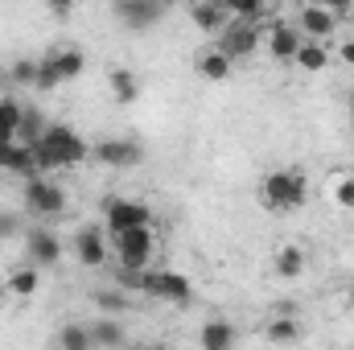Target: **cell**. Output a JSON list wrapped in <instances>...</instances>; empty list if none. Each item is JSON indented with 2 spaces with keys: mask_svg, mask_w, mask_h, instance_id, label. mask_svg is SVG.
Wrapping results in <instances>:
<instances>
[{
  "mask_svg": "<svg viewBox=\"0 0 354 350\" xmlns=\"http://www.w3.org/2000/svg\"><path fill=\"white\" fill-rule=\"evenodd\" d=\"M33 149V161H37V174L46 177L50 169H66V165H83L87 161V140L75 132V128H66V124H50L46 128V136L37 140V145H29Z\"/></svg>",
  "mask_w": 354,
  "mask_h": 350,
  "instance_id": "obj_1",
  "label": "cell"
},
{
  "mask_svg": "<svg viewBox=\"0 0 354 350\" xmlns=\"http://www.w3.org/2000/svg\"><path fill=\"white\" fill-rule=\"evenodd\" d=\"M305 198H309V181L301 169H276V174L264 177V185H260V202H264L268 210H297V206H305Z\"/></svg>",
  "mask_w": 354,
  "mask_h": 350,
  "instance_id": "obj_2",
  "label": "cell"
},
{
  "mask_svg": "<svg viewBox=\"0 0 354 350\" xmlns=\"http://www.w3.org/2000/svg\"><path fill=\"white\" fill-rule=\"evenodd\" d=\"M115 243V256H120V272H145L153 256H157V235L153 227H136V231H124L111 239Z\"/></svg>",
  "mask_w": 354,
  "mask_h": 350,
  "instance_id": "obj_3",
  "label": "cell"
},
{
  "mask_svg": "<svg viewBox=\"0 0 354 350\" xmlns=\"http://www.w3.org/2000/svg\"><path fill=\"white\" fill-rule=\"evenodd\" d=\"M25 210L37 219H58L66 210V190L50 177H33L25 181Z\"/></svg>",
  "mask_w": 354,
  "mask_h": 350,
  "instance_id": "obj_4",
  "label": "cell"
},
{
  "mask_svg": "<svg viewBox=\"0 0 354 350\" xmlns=\"http://www.w3.org/2000/svg\"><path fill=\"white\" fill-rule=\"evenodd\" d=\"M103 214H107L111 239L124 235V231H136V227H153V210L145 202H132V198H107L103 202Z\"/></svg>",
  "mask_w": 354,
  "mask_h": 350,
  "instance_id": "obj_5",
  "label": "cell"
},
{
  "mask_svg": "<svg viewBox=\"0 0 354 350\" xmlns=\"http://www.w3.org/2000/svg\"><path fill=\"white\" fill-rule=\"evenodd\" d=\"M260 37H264L260 25H252V21H231V25L218 33V50H223L231 62H239V58H252V54H256Z\"/></svg>",
  "mask_w": 354,
  "mask_h": 350,
  "instance_id": "obj_6",
  "label": "cell"
},
{
  "mask_svg": "<svg viewBox=\"0 0 354 350\" xmlns=\"http://www.w3.org/2000/svg\"><path fill=\"white\" fill-rule=\"evenodd\" d=\"M111 12H115L128 29L145 33L149 25H157V21L165 17V4H157V0H115V4H111Z\"/></svg>",
  "mask_w": 354,
  "mask_h": 350,
  "instance_id": "obj_7",
  "label": "cell"
},
{
  "mask_svg": "<svg viewBox=\"0 0 354 350\" xmlns=\"http://www.w3.org/2000/svg\"><path fill=\"white\" fill-rule=\"evenodd\" d=\"M91 153H95V161H99V165L132 169V165L140 161V153H145V149H140V140H115V136H111V140H99Z\"/></svg>",
  "mask_w": 354,
  "mask_h": 350,
  "instance_id": "obj_8",
  "label": "cell"
},
{
  "mask_svg": "<svg viewBox=\"0 0 354 350\" xmlns=\"http://www.w3.org/2000/svg\"><path fill=\"white\" fill-rule=\"evenodd\" d=\"M338 29V17L326 8V4H305L301 12H297V33L305 37V42H322L326 33H334Z\"/></svg>",
  "mask_w": 354,
  "mask_h": 350,
  "instance_id": "obj_9",
  "label": "cell"
},
{
  "mask_svg": "<svg viewBox=\"0 0 354 350\" xmlns=\"http://www.w3.org/2000/svg\"><path fill=\"white\" fill-rule=\"evenodd\" d=\"M75 256H79L83 268H103V264H107L103 227H79V231H75Z\"/></svg>",
  "mask_w": 354,
  "mask_h": 350,
  "instance_id": "obj_10",
  "label": "cell"
},
{
  "mask_svg": "<svg viewBox=\"0 0 354 350\" xmlns=\"http://www.w3.org/2000/svg\"><path fill=\"white\" fill-rule=\"evenodd\" d=\"M25 243H29V264L33 268H54L62 260V239L54 231H46V227H33Z\"/></svg>",
  "mask_w": 354,
  "mask_h": 350,
  "instance_id": "obj_11",
  "label": "cell"
},
{
  "mask_svg": "<svg viewBox=\"0 0 354 350\" xmlns=\"http://www.w3.org/2000/svg\"><path fill=\"white\" fill-rule=\"evenodd\" d=\"M189 21H194L202 33H223V29L231 25V12H227L223 0H198V4H189Z\"/></svg>",
  "mask_w": 354,
  "mask_h": 350,
  "instance_id": "obj_12",
  "label": "cell"
},
{
  "mask_svg": "<svg viewBox=\"0 0 354 350\" xmlns=\"http://www.w3.org/2000/svg\"><path fill=\"white\" fill-rule=\"evenodd\" d=\"M301 42H305V37L297 33V25H280V21H276V25L268 29V54H272L276 62H292L297 50H301Z\"/></svg>",
  "mask_w": 354,
  "mask_h": 350,
  "instance_id": "obj_13",
  "label": "cell"
},
{
  "mask_svg": "<svg viewBox=\"0 0 354 350\" xmlns=\"http://www.w3.org/2000/svg\"><path fill=\"white\" fill-rule=\"evenodd\" d=\"M107 87H111V99L115 103H136L140 99V79L128 66H111L107 71Z\"/></svg>",
  "mask_w": 354,
  "mask_h": 350,
  "instance_id": "obj_14",
  "label": "cell"
},
{
  "mask_svg": "<svg viewBox=\"0 0 354 350\" xmlns=\"http://www.w3.org/2000/svg\"><path fill=\"white\" fill-rule=\"evenodd\" d=\"M272 268H276V276H280V280H297V276L305 272V248H297V243H284V248H276Z\"/></svg>",
  "mask_w": 354,
  "mask_h": 350,
  "instance_id": "obj_15",
  "label": "cell"
},
{
  "mask_svg": "<svg viewBox=\"0 0 354 350\" xmlns=\"http://www.w3.org/2000/svg\"><path fill=\"white\" fill-rule=\"evenodd\" d=\"M198 342H202V350H235V326L223 322V317H214V322L202 326Z\"/></svg>",
  "mask_w": 354,
  "mask_h": 350,
  "instance_id": "obj_16",
  "label": "cell"
},
{
  "mask_svg": "<svg viewBox=\"0 0 354 350\" xmlns=\"http://www.w3.org/2000/svg\"><path fill=\"white\" fill-rule=\"evenodd\" d=\"M231 66H235V62H231V58H227L218 46L198 54V75H202V79H210V83H223V79L231 75Z\"/></svg>",
  "mask_w": 354,
  "mask_h": 350,
  "instance_id": "obj_17",
  "label": "cell"
},
{
  "mask_svg": "<svg viewBox=\"0 0 354 350\" xmlns=\"http://www.w3.org/2000/svg\"><path fill=\"white\" fill-rule=\"evenodd\" d=\"M87 330H91V342H95V347H103V350L124 347V326H120V317H99Z\"/></svg>",
  "mask_w": 354,
  "mask_h": 350,
  "instance_id": "obj_18",
  "label": "cell"
},
{
  "mask_svg": "<svg viewBox=\"0 0 354 350\" xmlns=\"http://www.w3.org/2000/svg\"><path fill=\"white\" fill-rule=\"evenodd\" d=\"M21 116H25V107L17 99H0V145H17Z\"/></svg>",
  "mask_w": 354,
  "mask_h": 350,
  "instance_id": "obj_19",
  "label": "cell"
},
{
  "mask_svg": "<svg viewBox=\"0 0 354 350\" xmlns=\"http://www.w3.org/2000/svg\"><path fill=\"white\" fill-rule=\"evenodd\" d=\"M50 58H54V66H58L62 83H66V79H79V75H83V66H87V54H83V50H75V46H66V50H58V54H50Z\"/></svg>",
  "mask_w": 354,
  "mask_h": 350,
  "instance_id": "obj_20",
  "label": "cell"
},
{
  "mask_svg": "<svg viewBox=\"0 0 354 350\" xmlns=\"http://www.w3.org/2000/svg\"><path fill=\"white\" fill-rule=\"evenodd\" d=\"M4 174H17V177H25V181L41 177L37 174V161H33V149H29V145H12V153H8V169H4Z\"/></svg>",
  "mask_w": 354,
  "mask_h": 350,
  "instance_id": "obj_21",
  "label": "cell"
},
{
  "mask_svg": "<svg viewBox=\"0 0 354 350\" xmlns=\"http://www.w3.org/2000/svg\"><path fill=\"white\" fill-rule=\"evenodd\" d=\"M301 71H326V62H330V50L322 46V42H301V50H297V58H292Z\"/></svg>",
  "mask_w": 354,
  "mask_h": 350,
  "instance_id": "obj_22",
  "label": "cell"
},
{
  "mask_svg": "<svg viewBox=\"0 0 354 350\" xmlns=\"http://www.w3.org/2000/svg\"><path fill=\"white\" fill-rule=\"evenodd\" d=\"M46 120H41V111H33V107H25V116H21V128H17V145H37L41 136H46Z\"/></svg>",
  "mask_w": 354,
  "mask_h": 350,
  "instance_id": "obj_23",
  "label": "cell"
},
{
  "mask_svg": "<svg viewBox=\"0 0 354 350\" xmlns=\"http://www.w3.org/2000/svg\"><path fill=\"white\" fill-rule=\"evenodd\" d=\"M264 334L272 338V342H280V347H284V342H297V338H301V322H297V317H288V313H280V317H272V322H268Z\"/></svg>",
  "mask_w": 354,
  "mask_h": 350,
  "instance_id": "obj_24",
  "label": "cell"
},
{
  "mask_svg": "<svg viewBox=\"0 0 354 350\" xmlns=\"http://www.w3.org/2000/svg\"><path fill=\"white\" fill-rule=\"evenodd\" d=\"M37 284H41V276H37L33 264H29V268H17V272L8 276V293H12V297H33Z\"/></svg>",
  "mask_w": 354,
  "mask_h": 350,
  "instance_id": "obj_25",
  "label": "cell"
},
{
  "mask_svg": "<svg viewBox=\"0 0 354 350\" xmlns=\"http://www.w3.org/2000/svg\"><path fill=\"white\" fill-rule=\"evenodd\" d=\"M91 347H95V342H91L87 326H75V322H71V326L58 330V350H91Z\"/></svg>",
  "mask_w": 354,
  "mask_h": 350,
  "instance_id": "obj_26",
  "label": "cell"
},
{
  "mask_svg": "<svg viewBox=\"0 0 354 350\" xmlns=\"http://www.w3.org/2000/svg\"><path fill=\"white\" fill-rule=\"evenodd\" d=\"M95 305L103 309V317H120V313L128 309V297H124L120 288H99V293H95Z\"/></svg>",
  "mask_w": 354,
  "mask_h": 350,
  "instance_id": "obj_27",
  "label": "cell"
},
{
  "mask_svg": "<svg viewBox=\"0 0 354 350\" xmlns=\"http://www.w3.org/2000/svg\"><path fill=\"white\" fill-rule=\"evenodd\" d=\"M58 83H62V75H58V66H54V58L46 54V58L37 62V83H33V87H37V91H54Z\"/></svg>",
  "mask_w": 354,
  "mask_h": 350,
  "instance_id": "obj_28",
  "label": "cell"
},
{
  "mask_svg": "<svg viewBox=\"0 0 354 350\" xmlns=\"http://www.w3.org/2000/svg\"><path fill=\"white\" fill-rule=\"evenodd\" d=\"M8 75H12V83L33 87V83H37V62H33V58H17V62L8 66Z\"/></svg>",
  "mask_w": 354,
  "mask_h": 350,
  "instance_id": "obj_29",
  "label": "cell"
},
{
  "mask_svg": "<svg viewBox=\"0 0 354 350\" xmlns=\"http://www.w3.org/2000/svg\"><path fill=\"white\" fill-rule=\"evenodd\" d=\"M334 202L342 210H354V177H338L334 181Z\"/></svg>",
  "mask_w": 354,
  "mask_h": 350,
  "instance_id": "obj_30",
  "label": "cell"
},
{
  "mask_svg": "<svg viewBox=\"0 0 354 350\" xmlns=\"http://www.w3.org/2000/svg\"><path fill=\"white\" fill-rule=\"evenodd\" d=\"M17 231H21V223H17L12 214H0V239H12Z\"/></svg>",
  "mask_w": 354,
  "mask_h": 350,
  "instance_id": "obj_31",
  "label": "cell"
},
{
  "mask_svg": "<svg viewBox=\"0 0 354 350\" xmlns=\"http://www.w3.org/2000/svg\"><path fill=\"white\" fill-rule=\"evenodd\" d=\"M342 62L354 66V37H351V42H342Z\"/></svg>",
  "mask_w": 354,
  "mask_h": 350,
  "instance_id": "obj_32",
  "label": "cell"
},
{
  "mask_svg": "<svg viewBox=\"0 0 354 350\" xmlns=\"http://www.w3.org/2000/svg\"><path fill=\"white\" fill-rule=\"evenodd\" d=\"M8 153H12V145H0V174L8 169Z\"/></svg>",
  "mask_w": 354,
  "mask_h": 350,
  "instance_id": "obj_33",
  "label": "cell"
},
{
  "mask_svg": "<svg viewBox=\"0 0 354 350\" xmlns=\"http://www.w3.org/2000/svg\"><path fill=\"white\" fill-rule=\"evenodd\" d=\"M136 350H161V347H153V342H140V347H136Z\"/></svg>",
  "mask_w": 354,
  "mask_h": 350,
  "instance_id": "obj_34",
  "label": "cell"
},
{
  "mask_svg": "<svg viewBox=\"0 0 354 350\" xmlns=\"http://www.w3.org/2000/svg\"><path fill=\"white\" fill-rule=\"evenodd\" d=\"M351 107H354V95H351Z\"/></svg>",
  "mask_w": 354,
  "mask_h": 350,
  "instance_id": "obj_35",
  "label": "cell"
},
{
  "mask_svg": "<svg viewBox=\"0 0 354 350\" xmlns=\"http://www.w3.org/2000/svg\"><path fill=\"white\" fill-rule=\"evenodd\" d=\"M0 99H4V95H0Z\"/></svg>",
  "mask_w": 354,
  "mask_h": 350,
  "instance_id": "obj_36",
  "label": "cell"
}]
</instances>
